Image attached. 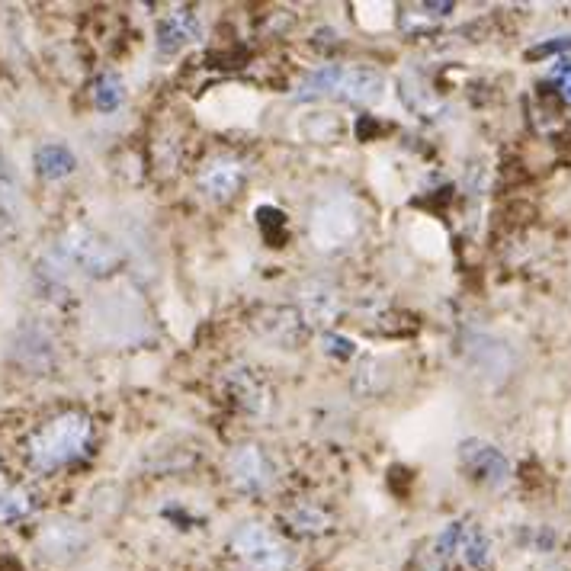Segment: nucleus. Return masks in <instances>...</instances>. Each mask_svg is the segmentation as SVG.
Instances as JSON below:
<instances>
[{
  "label": "nucleus",
  "mask_w": 571,
  "mask_h": 571,
  "mask_svg": "<svg viewBox=\"0 0 571 571\" xmlns=\"http://www.w3.org/2000/svg\"><path fill=\"white\" fill-rule=\"evenodd\" d=\"M87 443H90V421L84 414L68 411L36 430L33 440H29V459H33L36 469L52 472L81 456L87 450Z\"/></svg>",
  "instance_id": "obj_1"
},
{
  "label": "nucleus",
  "mask_w": 571,
  "mask_h": 571,
  "mask_svg": "<svg viewBox=\"0 0 571 571\" xmlns=\"http://www.w3.org/2000/svg\"><path fill=\"white\" fill-rule=\"evenodd\" d=\"M360 228H363V212L347 193H331L328 199H321L312 212V222H308L315 244L324 251L344 248V244H350L360 235Z\"/></svg>",
  "instance_id": "obj_2"
},
{
  "label": "nucleus",
  "mask_w": 571,
  "mask_h": 571,
  "mask_svg": "<svg viewBox=\"0 0 571 571\" xmlns=\"http://www.w3.org/2000/svg\"><path fill=\"white\" fill-rule=\"evenodd\" d=\"M58 257L65 260L68 267H77L81 273H90V276H103L116 270L119 264V254L113 244H106L100 235H94L90 228H81L74 225L65 238L58 244Z\"/></svg>",
  "instance_id": "obj_3"
},
{
  "label": "nucleus",
  "mask_w": 571,
  "mask_h": 571,
  "mask_svg": "<svg viewBox=\"0 0 571 571\" xmlns=\"http://www.w3.org/2000/svg\"><path fill=\"white\" fill-rule=\"evenodd\" d=\"M231 549H235L244 565L251 571H286L289 552L267 527L260 523H244V527L231 536Z\"/></svg>",
  "instance_id": "obj_4"
},
{
  "label": "nucleus",
  "mask_w": 571,
  "mask_h": 571,
  "mask_svg": "<svg viewBox=\"0 0 571 571\" xmlns=\"http://www.w3.org/2000/svg\"><path fill=\"white\" fill-rule=\"evenodd\" d=\"M459 459L472 472V478H478L488 488H501L511 482V462H507V456L498 446H491L485 440H462Z\"/></svg>",
  "instance_id": "obj_5"
},
{
  "label": "nucleus",
  "mask_w": 571,
  "mask_h": 571,
  "mask_svg": "<svg viewBox=\"0 0 571 571\" xmlns=\"http://www.w3.org/2000/svg\"><path fill=\"white\" fill-rule=\"evenodd\" d=\"M228 478L244 495H260L273 485V462L260 446H241L228 459Z\"/></svg>",
  "instance_id": "obj_6"
},
{
  "label": "nucleus",
  "mask_w": 571,
  "mask_h": 571,
  "mask_svg": "<svg viewBox=\"0 0 571 571\" xmlns=\"http://www.w3.org/2000/svg\"><path fill=\"white\" fill-rule=\"evenodd\" d=\"M244 183V164L235 158H212L203 171H199V190H203L215 203L231 199Z\"/></svg>",
  "instance_id": "obj_7"
},
{
  "label": "nucleus",
  "mask_w": 571,
  "mask_h": 571,
  "mask_svg": "<svg viewBox=\"0 0 571 571\" xmlns=\"http://www.w3.org/2000/svg\"><path fill=\"white\" fill-rule=\"evenodd\" d=\"M385 90V77L376 68H344L341 81H337V100L353 103V106H369L382 97Z\"/></svg>",
  "instance_id": "obj_8"
},
{
  "label": "nucleus",
  "mask_w": 571,
  "mask_h": 571,
  "mask_svg": "<svg viewBox=\"0 0 571 571\" xmlns=\"http://www.w3.org/2000/svg\"><path fill=\"white\" fill-rule=\"evenodd\" d=\"M199 36V17L193 10H174L171 17L158 23V52L177 55L183 45H190Z\"/></svg>",
  "instance_id": "obj_9"
},
{
  "label": "nucleus",
  "mask_w": 571,
  "mask_h": 571,
  "mask_svg": "<svg viewBox=\"0 0 571 571\" xmlns=\"http://www.w3.org/2000/svg\"><path fill=\"white\" fill-rule=\"evenodd\" d=\"M299 305H302V315L308 324H315V328H324V324H331L337 318V308H341V302H337V292L321 286V283H312L305 286L299 292Z\"/></svg>",
  "instance_id": "obj_10"
},
{
  "label": "nucleus",
  "mask_w": 571,
  "mask_h": 571,
  "mask_svg": "<svg viewBox=\"0 0 571 571\" xmlns=\"http://www.w3.org/2000/svg\"><path fill=\"white\" fill-rule=\"evenodd\" d=\"M42 549L52 555V559H71L74 552L84 549V533L74 527V523H52L49 530L42 533Z\"/></svg>",
  "instance_id": "obj_11"
},
{
  "label": "nucleus",
  "mask_w": 571,
  "mask_h": 571,
  "mask_svg": "<svg viewBox=\"0 0 571 571\" xmlns=\"http://www.w3.org/2000/svg\"><path fill=\"white\" fill-rule=\"evenodd\" d=\"M344 65H324L312 74L302 77V84L296 87V100H318V97H334L337 94V81H341Z\"/></svg>",
  "instance_id": "obj_12"
},
{
  "label": "nucleus",
  "mask_w": 571,
  "mask_h": 571,
  "mask_svg": "<svg viewBox=\"0 0 571 571\" xmlns=\"http://www.w3.org/2000/svg\"><path fill=\"white\" fill-rule=\"evenodd\" d=\"M36 167H39V174L45 180H61V177H68L77 161H74V154L65 148V145H42L36 151Z\"/></svg>",
  "instance_id": "obj_13"
},
{
  "label": "nucleus",
  "mask_w": 571,
  "mask_h": 571,
  "mask_svg": "<svg viewBox=\"0 0 571 571\" xmlns=\"http://www.w3.org/2000/svg\"><path fill=\"white\" fill-rule=\"evenodd\" d=\"M459 552H462V559H466L472 568H478V571L488 568V562H491V539H488V533L482 527L466 530V533H462Z\"/></svg>",
  "instance_id": "obj_14"
},
{
  "label": "nucleus",
  "mask_w": 571,
  "mask_h": 571,
  "mask_svg": "<svg viewBox=\"0 0 571 571\" xmlns=\"http://www.w3.org/2000/svg\"><path fill=\"white\" fill-rule=\"evenodd\" d=\"M122 100H126V87H122V81L116 74H103L100 81L94 84V103L100 113H113L122 106Z\"/></svg>",
  "instance_id": "obj_15"
},
{
  "label": "nucleus",
  "mask_w": 571,
  "mask_h": 571,
  "mask_svg": "<svg viewBox=\"0 0 571 571\" xmlns=\"http://www.w3.org/2000/svg\"><path fill=\"white\" fill-rule=\"evenodd\" d=\"M33 511V501L17 485H0V520H20Z\"/></svg>",
  "instance_id": "obj_16"
},
{
  "label": "nucleus",
  "mask_w": 571,
  "mask_h": 571,
  "mask_svg": "<svg viewBox=\"0 0 571 571\" xmlns=\"http://www.w3.org/2000/svg\"><path fill=\"white\" fill-rule=\"evenodd\" d=\"M289 523L296 533H324L328 530V514L312 504H299L296 511H289Z\"/></svg>",
  "instance_id": "obj_17"
},
{
  "label": "nucleus",
  "mask_w": 571,
  "mask_h": 571,
  "mask_svg": "<svg viewBox=\"0 0 571 571\" xmlns=\"http://www.w3.org/2000/svg\"><path fill=\"white\" fill-rule=\"evenodd\" d=\"M549 81L559 87V94L565 103H571V58L565 61H555V68L549 71Z\"/></svg>",
  "instance_id": "obj_18"
},
{
  "label": "nucleus",
  "mask_w": 571,
  "mask_h": 571,
  "mask_svg": "<svg viewBox=\"0 0 571 571\" xmlns=\"http://www.w3.org/2000/svg\"><path fill=\"white\" fill-rule=\"evenodd\" d=\"M462 533H466V527H462V523H450V527L443 530V536L437 539V552H440V555H453V552H459V546H462Z\"/></svg>",
  "instance_id": "obj_19"
},
{
  "label": "nucleus",
  "mask_w": 571,
  "mask_h": 571,
  "mask_svg": "<svg viewBox=\"0 0 571 571\" xmlns=\"http://www.w3.org/2000/svg\"><path fill=\"white\" fill-rule=\"evenodd\" d=\"M559 52H571V36H559V39H549V42H539L527 52L530 58H549V55H559Z\"/></svg>",
  "instance_id": "obj_20"
},
{
  "label": "nucleus",
  "mask_w": 571,
  "mask_h": 571,
  "mask_svg": "<svg viewBox=\"0 0 571 571\" xmlns=\"http://www.w3.org/2000/svg\"><path fill=\"white\" fill-rule=\"evenodd\" d=\"M324 350L331 353V357H353V344L347 341V337H337V334H324Z\"/></svg>",
  "instance_id": "obj_21"
},
{
  "label": "nucleus",
  "mask_w": 571,
  "mask_h": 571,
  "mask_svg": "<svg viewBox=\"0 0 571 571\" xmlns=\"http://www.w3.org/2000/svg\"><path fill=\"white\" fill-rule=\"evenodd\" d=\"M424 10H434V17H446L453 10V4H424Z\"/></svg>",
  "instance_id": "obj_22"
}]
</instances>
